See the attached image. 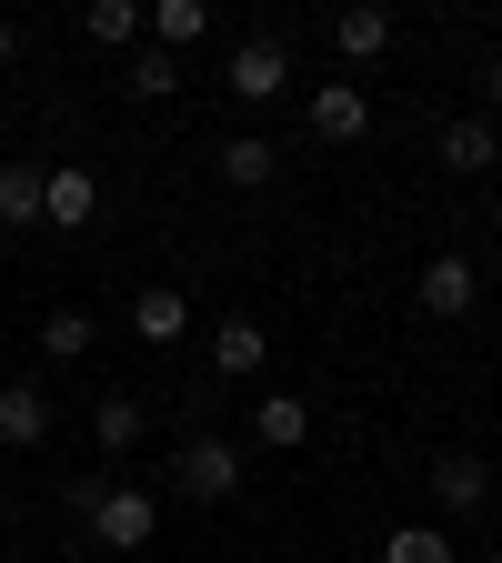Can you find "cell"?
<instances>
[{
	"label": "cell",
	"mask_w": 502,
	"mask_h": 563,
	"mask_svg": "<svg viewBox=\"0 0 502 563\" xmlns=\"http://www.w3.org/2000/svg\"><path fill=\"white\" fill-rule=\"evenodd\" d=\"M41 352H51V363H81V352H91V312H51L41 322Z\"/></svg>",
	"instance_id": "obj_18"
},
{
	"label": "cell",
	"mask_w": 502,
	"mask_h": 563,
	"mask_svg": "<svg viewBox=\"0 0 502 563\" xmlns=\"http://www.w3.org/2000/svg\"><path fill=\"white\" fill-rule=\"evenodd\" d=\"M0 443H51V393L41 383H0Z\"/></svg>",
	"instance_id": "obj_8"
},
{
	"label": "cell",
	"mask_w": 502,
	"mask_h": 563,
	"mask_svg": "<svg viewBox=\"0 0 502 563\" xmlns=\"http://www.w3.org/2000/svg\"><path fill=\"white\" fill-rule=\"evenodd\" d=\"M302 121H312V141H362L372 131V101H362V81H322Z\"/></svg>",
	"instance_id": "obj_6"
},
{
	"label": "cell",
	"mask_w": 502,
	"mask_h": 563,
	"mask_svg": "<svg viewBox=\"0 0 502 563\" xmlns=\"http://www.w3.org/2000/svg\"><path fill=\"white\" fill-rule=\"evenodd\" d=\"M222 81H232V101H281V91H292V51H281V41H242Z\"/></svg>",
	"instance_id": "obj_3"
},
{
	"label": "cell",
	"mask_w": 502,
	"mask_h": 563,
	"mask_svg": "<svg viewBox=\"0 0 502 563\" xmlns=\"http://www.w3.org/2000/svg\"><path fill=\"white\" fill-rule=\"evenodd\" d=\"M492 504H502V493H492Z\"/></svg>",
	"instance_id": "obj_26"
},
{
	"label": "cell",
	"mask_w": 502,
	"mask_h": 563,
	"mask_svg": "<svg viewBox=\"0 0 502 563\" xmlns=\"http://www.w3.org/2000/svg\"><path fill=\"white\" fill-rule=\"evenodd\" d=\"M382 563H453V543H443L433 523H402V533L382 543Z\"/></svg>",
	"instance_id": "obj_20"
},
{
	"label": "cell",
	"mask_w": 502,
	"mask_h": 563,
	"mask_svg": "<svg viewBox=\"0 0 502 563\" xmlns=\"http://www.w3.org/2000/svg\"><path fill=\"white\" fill-rule=\"evenodd\" d=\"M271 172H281V152H271L261 131H232V141H222V181H232V191H261Z\"/></svg>",
	"instance_id": "obj_14"
},
{
	"label": "cell",
	"mask_w": 502,
	"mask_h": 563,
	"mask_svg": "<svg viewBox=\"0 0 502 563\" xmlns=\"http://www.w3.org/2000/svg\"><path fill=\"white\" fill-rule=\"evenodd\" d=\"M492 493H502V483H492L472 453H443V463H433V504H443V514H482Z\"/></svg>",
	"instance_id": "obj_7"
},
{
	"label": "cell",
	"mask_w": 502,
	"mask_h": 563,
	"mask_svg": "<svg viewBox=\"0 0 502 563\" xmlns=\"http://www.w3.org/2000/svg\"><path fill=\"white\" fill-rule=\"evenodd\" d=\"M252 433H261L271 453L312 443V402H302V393H261V402H252Z\"/></svg>",
	"instance_id": "obj_10"
},
{
	"label": "cell",
	"mask_w": 502,
	"mask_h": 563,
	"mask_svg": "<svg viewBox=\"0 0 502 563\" xmlns=\"http://www.w3.org/2000/svg\"><path fill=\"white\" fill-rule=\"evenodd\" d=\"M482 302V272L462 262V252H443V262H422V312H433V322H462Z\"/></svg>",
	"instance_id": "obj_5"
},
{
	"label": "cell",
	"mask_w": 502,
	"mask_h": 563,
	"mask_svg": "<svg viewBox=\"0 0 502 563\" xmlns=\"http://www.w3.org/2000/svg\"><path fill=\"white\" fill-rule=\"evenodd\" d=\"M482 101H492V111H502V60H492V70H482Z\"/></svg>",
	"instance_id": "obj_22"
},
{
	"label": "cell",
	"mask_w": 502,
	"mask_h": 563,
	"mask_svg": "<svg viewBox=\"0 0 502 563\" xmlns=\"http://www.w3.org/2000/svg\"><path fill=\"white\" fill-rule=\"evenodd\" d=\"M211 363H222L232 383H252V373L271 363V342H261V322H242V312H232L222 332H211Z\"/></svg>",
	"instance_id": "obj_11"
},
{
	"label": "cell",
	"mask_w": 502,
	"mask_h": 563,
	"mask_svg": "<svg viewBox=\"0 0 502 563\" xmlns=\"http://www.w3.org/2000/svg\"><path fill=\"white\" fill-rule=\"evenodd\" d=\"M171 483L191 493V504H232V493H242V443H222V433H201V443H181Z\"/></svg>",
	"instance_id": "obj_2"
},
{
	"label": "cell",
	"mask_w": 502,
	"mask_h": 563,
	"mask_svg": "<svg viewBox=\"0 0 502 563\" xmlns=\"http://www.w3.org/2000/svg\"><path fill=\"white\" fill-rule=\"evenodd\" d=\"M91 433H101V453H131L141 433H152V402H141V393H101V412H91Z\"/></svg>",
	"instance_id": "obj_12"
},
{
	"label": "cell",
	"mask_w": 502,
	"mask_h": 563,
	"mask_svg": "<svg viewBox=\"0 0 502 563\" xmlns=\"http://www.w3.org/2000/svg\"><path fill=\"white\" fill-rule=\"evenodd\" d=\"M81 523H91V533H101L111 553H141V543L161 533V493H152V483H101Z\"/></svg>",
	"instance_id": "obj_1"
},
{
	"label": "cell",
	"mask_w": 502,
	"mask_h": 563,
	"mask_svg": "<svg viewBox=\"0 0 502 563\" xmlns=\"http://www.w3.org/2000/svg\"><path fill=\"white\" fill-rule=\"evenodd\" d=\"M201 31H211V11H201V0H161V11H152V51H171V60H181Z\"/></svg>",
	"instance_id": "obj_16"
},
{
	"label": "cell",
	"mask_w": 502,
	"mask_h": 563,
	"mask_svg": "<svg viewBox=\"0 0 502 563\" xmlns=\"http://www.w3.org/2000/svg\"><path fill=\"white\" fill-rule=\"evenodd\" d=\"M443 162L453 172H502V131L492 121H443Z\"/></svg>",
	"instance_id": "obj_13"
},
{
	"label": "cell",
	"mask_w": 502,
	"mask_h": 563,
	"mask_svg": "<svg viewBox=\"0 0 502 563\" xmlns=\"http://www.w3.org/2000/svg\"><path fill=\"white\" fill-rule=\"evenodd\" d=\"M482 563H502V553H482Z\"/></svg>",
	"instance_id": "obj_25"
},
{
	"label": "cell",
	"mask_w": 502,
	"mask_h": 563,
	"mask_svg": "<svg viewBox=\"0 0 502 563\" xmlns=\"http://www.w3.org/2000/svg\"><path fill=\"white\" fill-rule=\"evenodd\" d=\"M11 51H21V31H11V21H0V70H11Z\"/></svg>",
	"instance_id": "obj_23"
},
{
	"label": "cell",
	"mask_w": 502,
	"mask_h": 563,
	"mask_svg": "<svg viewBox=\"0 0 502 563\" xmlns=\"http://www.w3.org/2000/svg\"><path fill=\"white\" fill-rule=\"evenodd\" d=\"M91 211H101V181H91L81 162H60V172H41V222H51V232H81Z\"/></svg>",
	"instance_id": "obj_4"
},
{
	"label": "cell",
	"mask_w": 502,
	"mask_h": 563,
	"mask_svg": "<svg viewBox=\"0 0 502 563\" xmlns=\"http://www.w3.org/2000/svg\"><path fill=\"white\" fill-rule=\"evenodd\" d=\"M492 232H502V211H492Z\"/></svg>",
	"instance_id": "obj_24"
},
{
	"label": "cell",
	"mask_w": 502,
	"mask_h": 563,
	"mask_svg": "<svg viewBox=\"0 0 502 563\" xmlns=\"http://www.w3.org/2000/svg\"><path fill=\"white\" fill-rule=\"evenodd\" d=\"M332 51H342V60L392 51V11H342V21H332Z\"/></svg>",
	"instance_id": "obj_15"
},
{
	"label": "cell",
	"mask_w": 502,
	"mask_h": 563,
	"mask_svg": "<svg viewBox=\"0 0 502 563\" xmlns=\"http://www.w3.org/2000/svg\"><path fill=\"white\" fill-rule=\"evenodd\" d=\"M0 222H11V232L41 222V172L31 162H0Z\"/></svg>",
	"instance_id": "obj_17"
},
{
	"label": "cell",
	"mask_w": 502,
	"mask_h": 563,
	"mask_svg": "<svg viewBox=\"0 0 502 563\" xmlns=\"http://www.w3.org/2000/svg\"><path fill=\"white\" fill-rule=\"evenodd\" d=\"M131 91H141V101H171V91H181V60H171V51H141V60H131Z\"/></svg>",
	"instance_id": "obj_21"
},
{
	"label": "cell",
	"mask_w": 502,
	"mask_h": 563,
	"mask_svg": "<svg viewBox=\"0 0 502 563\" xmlns=\"http://www.w3.org/2000/svg\"><path fill=\"white\" fill-rule=\"evenodd\" d=\"M141 31H152V21H141V11H131V0H91V41H111V51H131Z\"/></svg>",
	"instance_id": "obj_19"
},
{
	"label": "cell",
	"mask_w": 502,
	"mask_h": 563,
	"mask_svg": "<svg viewBox=\"0 0 502 563\" xmlns=\"http://www.w3.org/2000/svg\"><path fill=\"white\" fill-rule=\"evenodd\" d=\"M131 332H141V342H152V352H171V342L191 332V302L171 292V282H152V292H141V302H131Z\"/></svg>",
	"instance_id": "obj_9"
}]
</instances>
